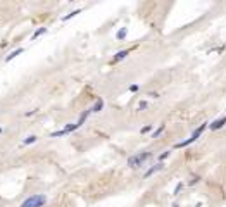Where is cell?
<instances>
[{
    "instance_id": "obj_23",
    "label": "cell",
    "mask_w": 226,
    "mask_h": 207,
    "mask_svg": "<svg viewBox=\"0 0 226 207\" xmlns=\"http://www.w3.org/2000/svg\"><path fill=\"white\" fill-rule=\"evenodd\" d=\"M0 135H2V126H0Z\"/></svg>"
},
{
    "instance_id": "obj_10",
    "label": "cell",
    "mask_w": 226,
    "mask_h": 207,
    "mask_svg": "<svg viewBox=\"0 0 226 207\" xmlns=\"http://www.w3.org/2000/svg\"><path fill=\"white\" fill-rule=\"evenodd\" d=\"M81 7H79V9H74V10H71V12H69V14H66V16H62V21H69V19H73V17H76V16H78V14H81Z\"/></svg>"
},
{
    "instance_id": "obj_6",
    "label": "cell",
    "mask_w": 226,
    "mask_h": 207,
    "mask_svg": "<svg viewBox=\"0 0 226 207\" xmlns=\"http://www.w3.org/2000/svg\"><path fill=\"white\" fill-rule=\"evenodd\" d=\"M207 124H209V123H202V124H200V126H198V128L195 129V131H193V133H192V138H193V140H198V138L202 137V133H204V131H206V128H207Z\"/></svg>"
},
{
    "instance_id": "obj_2",
    "label": "cell",
    "mask_w": 226,
    "mask_h": 207,
    "mask_svg": "<svg viewBox=\"0 0 226 207\" xmlns=\"http://www.w3.org/2000/svg\"><path fill=\"white\" fill-rule=\"evenodd\" d=\"M45 204H47V197L43 193H35V195L26 198L19 207H43Z\"/></svg>"
},
{
    "instance_id": "obj_12",
    "label": "cell",
    "mask_w": 226,
    "mask_h": 207,
    "mask_svg": "<svg viewBox=\"0 0 226 207\" xmlns=\"http://www.w3.org/2000/svg\"><path fill=\"white\" fill-rule=\"evenodd\" d=\"M78 128H79V124H78V123H69V124H66L64 131H66V135H68V133H71V131H76Z\"/></svg>"
},
{
    "instance_id": "obj_14",
    "label": "cell",
    "mask_w": 226,
    "mask_h": 207,
    "mask_svg": "<svg viewBox=\"0 0 226 207\" xmlns=\"http://www.w3.org/2000/svg\"><path fill=\"white\" fill-rule=\"evenodd\" d=\"M38 138L35 137V135H30V137H26L24 140H23V145H31V143H35Z\"/></svg>"
},
{
    "instance_id": "obj_21",
    "label": "cell",
    "mask_w": 226,
    "mask_h": 207,
    "mask_svg": "<svg viewBox=\"0 0 226 207\" xmlns=\"http://www.w3.org/2000/svg\"><path fill=\"white\" fill-rule=\"evenodd\" d=\"M138 88H140L138 85H131V86H129V92H133V93H135V92H138Z\"/></svg>"
},
{
    "instance_id": "obj_1",
    "label": "cell",
    "mask_w": 226,
    "mask_h": 207,
    "mask_svg": "<svg viewBox=\"0 0 226 207\" xmlns=\"http://www.w3.org/2000/svg\"><path fill=\"white\" fill-rule=\"evenodd\" d=\"M150 157H152V152H148V150H145V152H138V154H135V155L128 157L126 164H128L131 169H137V168H140V166H143Z\"/></svg>"
},
{
    "instance_id": "obj_9",
    "label": "cell",
    "mask_w": 226,
    "mask_h": 207,
    "mask_svg": "<svg viewBox=\"0 0 226 207\" xmlns=\"http://www.w3.org/2000/svg\"><path fill=\"white\" fill-rule=\"evenodd\" d=\"M102 109H104V99H97L95 104L92 105V112H100Z\"/></svg>"
},
{
    "instance_id": "obj_5",
    "label": "cell",
    "mask_w": 226,
    "mask_h": 207,
    "mask_svg": "<svg viewBox=\"0 0 226 207\" xmlns=\"http://www.w3.org/2000/svg\"><path fill=\"white\" fill-rule=\"evenodd\" d=\"M128 55H129V50H119L118 54H116V55H114V57H112V59H110V64H118L119 60L126 59V57H128Z\"/></svg>"
},
{
    "instance_id": "obj_18",
    "label": "cell",
    "mask_w": 226,
    "mask_h": 207,
    "mask_svg": "<svg viewBox=\"0 0 226 207\" xmlns=\"http://www.w3.org/2000/svg\"><path fill=\"white\" fill-rule=\"evenodd\" d=\"M152 128H154V124H147V126H143V128L140 129V133L143 135V133H148V131H152Z\"/></svg>"
},
{
    "instance_id": "obj_7",
    "label": "cell",
    "mask_w": 226,
    "mask_h": 207,
    "mask_svg": "<svg viewBox=\"0 0 226 207\" xmlns=\"http://www.w3.org/2000/svg\"><path fill=\"white\" fill-rule=\"evenodd\" d=\"M90 114H93V112H92V107H88L86 110H83V112L79 114V119H78V124H79V126H81V124H83V123H85V121L90 118Z\"/></svg>"
},
{
    "instance_id": "obj_19",
    "label": "cell",
    "mask_w": 226,
    "mask_h": 207,
    "mask_svg": "<svg viewBox=\"0 0 226 207\" xmlns=\"http://www.w3.org/2000/svg\"><path fill=\"white\" fill-rule=\"evenodd\" d=\"M147 107H148V102H147V100H143V102H140V104H138V110H145Z\"/></svg>"
},
{
    "instance_id": "obj_3",
    "label": "cell",
    "mask_w": 226,
    "mask_h": 207,
    "mask_svg": "<svg viewBox=\"0 0 226 207\" xmlns=\"http://www.w3.org/2000/svg\"><path fill=\"white\" fill-rule=\"evenodd\" d=\"M162 169H164V162H157L156 166H152L150 169H147V171H145V174H143V178L147 179V178H150L152 174H156V173H159V171H162Z\"/></svg>"
},
{
    "instance_id": "obj_17",
    "label": "cell",
    "mask_w": 226,
    "mask_h": 207,
    "mask_svg": "<svg viewBox=\"0 0 226 207\" xmlns=\"http://www.w3.org/2000/svg\"><path fill=\"white\" fill-rule=\"evenodd\" d=\"M169 155H171V150H164V152H162V154L159 155V162H162V161H166V159L169 157Z\"/></svg>"
},
{
    "instance_id": "obj_22",
    "label": "cell",
    "mask_w": 226,
    "mask_h": 207,
    "mask_svg": "<svg viewBox=\"0 0 226 207\" xmlns=\"http://www.w3.org/2000/svg\"><path fill=\"white\" fill-rule=\"evenodd\" d=\"M33 114H36V110H28L24 116H26V118H30V116H33Z\"/></svg>"
},
{
    "instance_id": "obj_16",
    "label": "cell",
    "mask_w": 226,
    "mask_h": 207,
    "mask_svg": "<svg viewBox=\"0 0 226 207\" xmlns=\"http://www.w3.org/2000/svg\"><path fill=\"white\" fill-rule=\"evenodd\" d=\"M183 187H185V183H183V181H179V183L176 185V188H174V192H173V195H174V197H176V195H179V192L183 190Z\"/></svg>"
},
{
    "instance_id": "obj_20",
    "label": "cell",
    "mask_w": 226,
    "mask_h": 207,
    "mask_svg": "<svg viewBox=\"0 0 226 207\" xmlns=\"http://www.w3.org/2000/svg\"><path fill=\"white\" fill-rule=\"evenodd\" d=\"M200 181V176H192V179L188 181V185H195V183H198Z\"/></svg>"
},
{
    "instance_id": "obj_13",
    "label": "cell",
    "mask_w": 226,
    "mask_h": 207,
    "mask_svg": "<svg viewBox=\"0 0 226 207\" xmlns=\"http://www.w3.org/2000/svg\"><path fill=\"white\" fill-rule=\"evenodd\" d=\"M43 33H47V28H45V26H41V28H38V30L35 31V33H33V36H31V40H36L38 36H41Z\"/></svg>"
},
{
    "instance_id": "obj_4",
    "label": "cell",
    "mask_w": 226,
    "mask_h": 207,
    "mask_svg": "<svg viewBox=\"0 0 226 207\" xmlns=\"http://www.w3.org/2000/svg\"><path fill=\"white\" fill-rule=\"evenodd\" d=\"M226 124V114L223 116V118L216 119V121H212L211 124H209V128H211V131H217V129H221L223 126Z\"/></svg>"
},
{
    "instance_id": "obj_11",
    "label": "cell",
    "mask_w": 226,
    "mask_h": 207,
    "mask_svg": "<svg viewBox=\"0 0 226 207\" xmlns=\"http://www.w3.org/2000/svg\"><path fill=\"white\" fill-rule=\"evenodd\" d=\"M166 129V124L162 123V124H159V128L157 129H154V133H152V138H159L161 135H162V131Z\"/></svg>"
},
{
    "instance_id": "obj_24",
    "label": "cell",
    "mask_w": 226,
    "mask_h": 207,
    "mask_svg": "<svg viewBox=\"0 0 226 207\" xmlns=\"http://www.w3.org/2000/svg\"><path fill=\"white\" fill-rule=\"evenodd\" d=\"M195 207H200V204H197V206H195Z\"/></svg>"
},
{
    "instance_id": "obj_8",
    "label": "cell",
    "mask_w": 226,
    "mask_h": 207,
    "mask_svg": "<svg viewBox=\"0 0 226 207\" xmlns=\"http://www.w3.org/2000/svg\"><path fill=\"white\" fill-rule=\"evenodd\" d=\"M23 52H24V49H21V47H19V49H16V50H12V52H10L9 55L5 57V62H10V60H12V59H16L17 55H21Z\"/></svg>"
},
{
    "instance_id": "obj_15",
    "label": "cell",
    "mask_w": 226,
    "mask_h": 207,
    "mask_svg": "<svg viewBox=\"0 0 226 207\" xmlns=\"http://www.w3.org/2000/svg\"><path fill=\"white\" fill-rule=\"evenodd\" d=\"M126 35H128V28H121V30L118 31V35H116V38H118V40H124V38H126Z\"/></svg>"
}]
</instances>
